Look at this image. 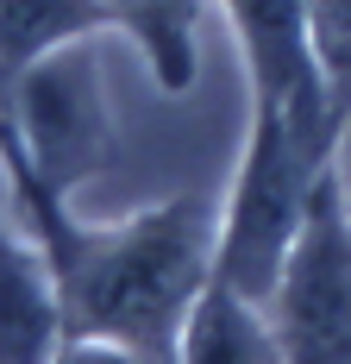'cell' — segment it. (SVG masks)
Returning a JSON list of instances; mask_svg holds the SVG:
<instances>
[{
  "mask_svg": "<svg viewBox=\"0 0 351 364\" xmlns=\"http://www.w3.org/2000/svg\"><path fill=\"white\" fill-rule=\"evenodd\" d=\"M63 327V289L50 252H32L0 220V364H50Z\"/></svg>",
  "mask_w": 351,
  "mask_h": 364,
  "instance_id": "6",
  "label": "cell"
},
{
  "mask_svg": "<svg viewBox=\"0 0 351 364\" xmlns=\"http://www.w3.org/2000/svg\"><path fill=\"white\" fill-rule=\"evenodd\" d=\"M0 145L26 157L50 188H70L88 176L107 145V101H101L94 50H82L70 38L13 75V113L0 119Z\"/></svg>",
  "mask_w": 351,
  "mask_h": 364,
  "instance_id": "4",
  "label": "cell"
},
{
  "mask_svg": "<svg viewBox=\"0 0 351 364\" xmlns=\"http://www.w3.org/2000/svg\"><path fill=\"white\" fill-rule=\"evenodd\" d=\"M107 6L144 38L163 88H188V75H195V0H107Z\"/></svg>",
  "mask_w": 351,
  "mask_h": 364,
  "instance_id": "9",
  "label": "cell"
},
{
  "mask_svg": "<svg viewBox=\"0 0 351 364\" xmlns=\"http://www.w3.org/2000/svg\"><path fill=\"white\" fill-rule=\"evenodd\" d=\"M239 44H245V70L257 101L288 113H326V107H351V95L333 88V75L314 50V19L308 0H226Z\"/></svg>",
  "mask_w": 351,
  "mask_h": 364,
  "instance_id": "5",
  "label": "cell"
},
{
  "mask_svg": "<svg viewBox=\"0 0 351 364\" xmlns=\"http://www.w3.org/2000/svg\"><path fill=\"white\" fill-rule=\"evenodd\" d=\"M182 364H288V358H282V339L257 327V301H245L239 289H226L213 277L188 314Z\"/></svg>",
  "mask_w": 351,
  "mask_h": 364,
  "instance_id": "7",
  "label": "cell"
},
{
  "mask_svg": "<svg viewBox=\"0 0 351 364\" xmlns=\"http://www.w3.org/2000/svg\"><path fill=\"white\" fill-rule=\"evenodd\" d=\"M270 308L288 364H351V188L339 170L320 182Z\"/></svg>",
  "mask_w": 351,
  "mask_h": 364,
  "instance_id": "3",
  "label": "cell"
},
{
  "mask_svg": "<svg viewBox=\"0 0 351 364\" xmlns=\"http://www.w3.org/2000/svg\"><path fill=\"white\" fill-rule=\"evenodd\" d=\"M50 364H139V352H126L119 339H94V333H75L70 346H57Z\"/></svg>",
  "mask_w": 351,
  "mask_h": 364,
  "instance_id": "11",
  "label": "cell"
},
{
  "mask_svg": "<svg viewBox=\"0 0 351 364\" xmlns=\"http://www.w3.org/2000/svg\"><path fill=\"white\" fill-rule=\"evenodd\" d=\"M113 19L119 13L107 0H0V75L13 82L44 50L94 32V26H113Z\"/></svg>",
  "mask_w": 351,
  "mask_h": 364,
  "instance_id": "8",
  "label": "cell"
},
{
  "mask_svg": "<svg viewBox=\"0 0 351 364\" xmlns=\"http://www.w3.org/2000/svg\"><path fill=\"white\" fill-rule=\"evenodd\" d=\"M345 119L351 107L288 113V107L257 101L239 195H232V214H226L220 252H213V277L257 308H270V295L282 283V264H288L301 226H308V208H314L326 170H333Z\"/></svg>",
  "mask_w": 351,
  "mask_h": 364,
  "instance_id": "2",
  "label": "cell"
},
{
  "mask_svg": "<svg viewBox=\"0 0 351 364\" xmlns=\"http://www.w3.org/2000/svg\"><path fill=\"white\" fill-rule=\"evenodd\" d=\"M6 170L19 182V201L44 232V252L57 264L63 314L75 333L119 339L139 364H182V333L207 289V208L170 201L157 214L132 220L119 232H75L57 188L38 176L26 157L6 151Z\"/></svg>",
  "mask_w": 351,
  "mask_h": 364,
  "instance_id": "1",
  "label": "cell"
},
{
  "mask_svg": "<svg viewBox=\"0 0 351 364\" xmlns=\"http://www.w3.org/2000/svg\"><path fill=\"white\" fill-rule=\"evenodd\" d=\"M308 19H314V50L333 88L351 95V0H308Z\"/></svg>",
  "mask_w": 351,
  "mask_h": 364,
  "instance_id": "10",
  "label": "cell"
}]
</instances>
